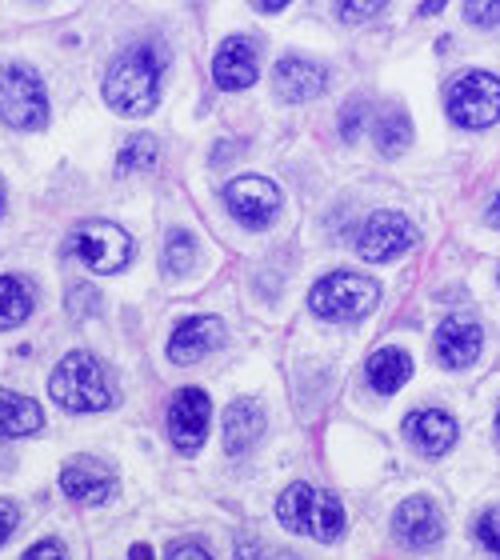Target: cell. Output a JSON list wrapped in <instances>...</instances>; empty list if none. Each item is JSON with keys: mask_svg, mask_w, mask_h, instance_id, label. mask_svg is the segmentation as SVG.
<instances>
[{"mask_svg": "<svg viewBox=\"0 0 500 560\" xmlns=\"http://www.w3.org/2000/svg\"><path fill=\"white\" fill-rule=\"evenodd\" d=\"M164 52L156 45H128L105 69V101L120 117H149L161 101Z\"/></svg>", "mask_w": 500, "mask_h": 560, "instance_id": "6da1fadb", "label": "cell"}, {"mask_svg": "<svg viewBox=\"0 0 500 560\" xmlns=\"http://www.w3.org/2000/svg\"><path fill=\"white\" fill-rule=\"evenodd\" d=\"M48 397L65 412H105L117 405V393L108 385L105 369L81 349L60 357V364L48 376Z\"/></svg>", "mask_w": 500, "mask_h": 560, "instance_id": "7a4b0ae2", "label": "cell"}, {"mask_svg": "<svg viewBox=\"0 0 500 560\" xmlns=\"http://www.w3.org/2000/svg\"><path fill=\"white\" fill-rule=\"evenodd\" d=\"M277 521L289 533L313 537L321 545H333L345 533V509H340V501L328 497V492L313 489V485H289V489L280 492Z\"/></svg>", "mask_w": 500, "mask_h": 560, "instance_id": "3957f363", "label": "cell"}, {"mask_svg": "<svg viewBox=\"0 0 500 560\" xmlns=\"http://www.w3.org/2000/svg\"><path fill=\"white\" fill-rule=\"evenodd\" d=\"M376 301H381L376 280L361 277V272H333V277H321L309 289V308H313V316L328 320V325L364 320L376 308Z\"/></svg>", "mask_w": 500, "mask_h": 560, "instance_id": "277c9868", "label": "cell"}, {"mask_svg": "<svg viewBox=\"0 0 500 560\" xmlns=\"http://www.w3.org/2000/svg\"><path fill=\"white\" fill-rule=\"evenodd\" d=\"M0 120L9 129L36 132L48 125V93L45 81L28 65L12 60L0 69Z\"/></svg>", "mask_w": 500, "mask_h": 560, "instance_id": "5b68a950", "label": "cell"}, {"mask_svg": "<svg viewBox=\"0 0 500 560\" xmlns=\"http://www.w3.org/2000/svg\"><path fill=\"white\" fill-rule=\"evenodd\" d=\"M444 108L461 129H489L500 120V77L485 69L456 77L444 93Z\"/></svg>", "mask_w": 500, "mask_h": 560, "instance_id": "8992f818", "label": "cell"}, {"mask_svg": "<svg viewBox=\"0 0 500 560\" xmlns=\"http://www.w3.org/2000/svg\"><path fill=\"white\" fill-rule=\"evenodd\" d=\"M69 253L81 260L89 272H120L132 260V236L113 221H84L77 233L69 236Z\"/></svg>", "mask_w": 500, "mask_h": 560, "instance_id": "52a82bcc", "label": "cell"}, {"mask_svg": "<svg viewBox=\"0 0 500 560\" xmlns=\"http://www.w3.org/2000/svg\"><path fill=\"white\" fill-rule=\"evenodd\" d=\"M420 245L417 224L405 221L400 212H373L357 233V257L369 265H388V260L405 257L408 248Z\"/></svg>", "mask_w": 500, "mask_h": 560, "instance_id": "ba28073f", "label": "cell"}, {"mask_svg": "<svg viewBox=\"0 0 500 560\" xmlns=\"http://www.w3.org/2000/svg\"><path fill=\"white\" fill-rule=\"evenodd\" d=\"M224 205L245 229H268L280 212V188L268 176H236L224 185Z\"/></svg>", "mask_w": 500, "mask_h": 560, "instance_id": "9c48e42d", "label": "cell"}, {"mask_svg": "<svg viewBox=\"0 0 500 560\" xmlns=\"http://www.w3.org/2000/svg\"><path fill=\"white\" fill-rule=\"evenodd\" d=\"M209 417L212 405L200 388H181L168 405V436L181 453H197L205 436H209Z\"/></svg>", "mask_w": 500, "mask_h": 560, "instance_id": "30bf717a", "label": "cell"}, {"mask_svg": "<svg viewBox=\"0 0 500 560\" xmlns=\"http://www.w3.org/2000/svg\"><path fill=\"white\" fill-rule=\"evenodd\" d=\"M480 345H485V332H480L477 320L465 313L444 316L441 328H437V361H441L444 369H453V373L477 364Z\"/></svg>", "mask_w": 500, "mask_h": 560, "instance_id": "8fae6325", "label": "cell"}, {"mask_svg": "<svg viewBox=\"0 0 500 560\" xmlns=\"http://www.w3.org/2000/svg\"><path fill=\"white\" fill-rule=\"evenodd\" d=\"M260 72V52H256V40H245V36H229L221 40V48L212 52V81L224 93H241L256 81Z\"/></svg>", "mask_w": 500, "mask_h": 560, "instance_id": "7c38bea8", "label": "cell"}, {"mask_svg": "<svg viewBox=\"0 0 500 560\" xmlns=\"http://www.w3.org/2000/svg\"><path fill=\"white\" fill-rule=\"evenodd\" d=\"M393 533H396L400 545H408V549H429V545L441 540L444 521H441V513H437V504H432L429 497H408L405 504H396Z\"/></svg>", "mask_w": 500, "mask_h": 560, "instance_id": "4fadbf2b", "label": "cell"}, {"mask_svg": "<svg viewBox=\"0 0 500 560\" xmlns=\"http://www.w3.org/2000/svg\"><path fill=\"white\" fill-rule=\"evenodd\" d=\"M272 84H277L280 101H289V105H304V101H316V96L325 93L328 69L321 65V60L284 57L277 69H272Z\"/></svg>", "mask_w": 500, "mask_h": 560, "instance_id": "5bb4252c", "label": "cell"}, {"mask_svg": "<svg viewBox=\"0 0 500 560\" xmlns=\"http://www.w3.org/2000/svg\"><path fill=\"white\" fill-rule=\"evenodd\" d=\"M224 345V325L217 316H188L181 320L168 340V361L173 364H197L200 357H209L212 349Z\"/></svg>", "mask_w": 500, "mask_h": 560, "instance_id": "9a60e30c", "label": "cell"}, {"mask_svg": "<svg viewBox=\"0 0 500 560\" xmlns=\"http://www.w3.org/2000/svg\"><path fill=\"white\" fill-rule=\"evenodd\" d=\"M60 489H65V497L81 504H105L117 492V477L101 460H93V456H77L60 472Z\"/></svg>", "mask_w": 500, "mask_h": 560, "instance_id": "2e32d148", "label": "cell"}, {"mask_svg": "<svg viewBox=\"0 0 500 560\" xmlns=\"http://www.w3.org/2000/svg\"><path fill=\"white\" fill-rule=\"evenodd\" d=\"M405 436L412 441V448L425 456H444L456 444V420L441 409H417L408 412Z\"/></svg>", "mask_w": 500, "mask_h": 560, "instance_id": "e0dca14e", "label": "cell"}, {"mask_svg": "<svg viewBox=\"0 0 500 560\" xmlns=\"http://www.w3.org/2000/svg\"><path fill=\"white\" fill-rule=\"evenodd\" d=\"M260 436H265V412H260V405L256 400H233L224 409V448L233 456H241Z\"/></svg>", "mask_w": 500, "mask_h": 560, "instance_id": "ac0fdd59", "label": "cell"}, {"mask_svg": "<svg viewBox=\"0 0 500 560\" xmlns=\"http://www.w3.org/2000/svg\"><path fill=\"white\" fill-rule=\"evenodd\" d=\"M45 429V412L40 405L21 393H9L0 388V436L4 441H16V436H33V432Z\"/></svg>", "mask_w": 500, "mask_h": 560, "instance_id": "d6986e66", "label": "cell"}, {"mask_svg": "<svg viewBox=\"0 0 500 560\" xmlns=\"http://www.w3.org/2000/svg\"><path fill=\"white\" fill-rule=\"evenodd\" d=\"M408 376H412V357H408L405 349L388 345V349H381V352L369 357V385H373L381 397L400 393V388L408 385Z\"/></svg>", "mask_w": 500, "mask_h": 560, "instance_id": "ffe728a7", "label": "cell"}, {"mask_svg": "<svg viewBox=\"0 0 500 560\" xmlns=\"http://www.w3.org/2000/svg\"><path fill=\"white\" fill-rule=\"evenodd\" d=\"M33 289L21 277H0V328H16L33 316Z\"/></svg>", "mask_w": 500, "mask_h": 560, "instance_id": "44dd1931", "label": "cell"}, {"mask_svg": "<svg viewBox=\"0 0 500 560\" xmlns=\"http://www.w3.org/2000/svg\"><path fill=\"white\" fill-rule=\"evenodd\" d=\"M373 140H376V149H381V156H400V152L412 144V120H408V113L388 108L384 117H376Z\"/></svg>", "mask_w": 500, "mask_h": 560, "instance_id": "7402d4cb", "label": "cell"}, {"mask_svg": "<svg viewBox=\"0 0 500 560\" xmlns=\"http://www.w3.org/2000/svg\"><path fill=\"white\" fill-rule=\"evenodd\" d=\"M197 265V236L185 233V229H173L168 241H164V272L168 277H188Z\"/></svg>", "mask_w": 500, "mask_h": 560, "instance_id": "603a6c76", "label": "cell"}, {"mask_svg": "<svg viewBox=\"0 0 500 560\" xmlns=\"http://www.w3.org/2000/svg\"><path fill=\"white\" fill-rule=\"evenodd\" d=\"M156 164V140L152 137H128V144L120 149L117 156V176H132V173H149Z\"/></svg>", "mask_w": 500, "mask_h": 560, "instance_id": "cb8c5ba5", "label": "cell"}, {"mask_svg": "<svg viewBox=\"0 0 500 560\" xmlns=\"http://www.w3.org/2000/svg\"><path fill=\"white\" fill-rule=\"evenodd\" d=\"M96 308H101V292H96L93 284H72L69 289V313L81 320V316H96Z\"/></svg>", "mask_w": 500, "mask_h": 560, "instance_id": "d4e9b609", "label": "cell"}, {"mask_svg": "<svg viewBox=\"0 0 500 560\" xmlns=\"http://www.w3.org/2000/svg\"><path fill=\"white\" fill-rule=\"evenodd\" d=\"M236 560H292V557L289 552H280V549H268L265 540L241 537L236 540Z\"/></svg>", "mask_w": 500, "mask_h": 560, "instance_id": "484cf974", "label": "cell"}, {"mask_svg": "<svg viewBox=\"0 0 500 560\" xmlns=\"http://www.w3.org/2000/svg\"><path fill=\"white\" fill-rule=\"evenodd\" d=\"M477 540L500 560V509H489V513L477 521Z\"/></svg>", "mask_w": 500, "mask_h": 560, "instance_id": "4316f807", "label": "cell"}, {"mask_svg": "<svg viewBox=\"0 0 500 560\" xmlns=\"http://www.w3.org/2000/svg\"><path fill=\"white\" fill-rule=\"evenodd\" d=\"M465 16L480 28H492V24H500V0H473V4H465Z\"/></svg>", "mask_w": 500, "mask_h": 560, "instance_id": "83f0119b", "label": "cell"}, {"mask_svg": "<svg viewBox=\"0 0 500 560\" xmlns=\"http://www.w3.org/2000/svg\"><path fill=\"white\" fill-rule=\"evenodd\" d=\"M364 113H369V108H364V101H352L349 108H345V117H340V137L349 140H361V129H364Z\"/></svg>", "mask_w": 500, "mask_h": 560, "instance_id": "f1b7e54d", "label": "cell"}, {"mask_svg": "<svg viewBox=\"0 0 500 560\" xmlns=\"http://www.w3.org/2000/svg\"><path fill=\"white\" fill-rule=\"evenodd\" d=\"M381 9H384L381 0H373V4H352V0H345V4H337V16L349 24H361V21H373Z\"/></svg>", "mask_w": 500, "mask_h": 560, "instance_id": "f546056e", "label": "cell"}, {"mask_svg": "<svg viewBox=\"0 0 500 560\" xmlns=\"http://www.w3.org/2000/svg\"><path fill=\"white\" fill-rule=\"evenodd\" d=\"M21 560H69V549H65V545H60V540H36L33 549L24 552Z\"/></svg>", "mask_w": 500, "mask_h": 560, "instance_id": "4dcf8cb0", "label": "cell"}, {"mask_svg": "<svg viewBox=\"0 0 500 560\" xmlns=\"http://www.w3.org/2000/svg\"><path fill=\"white\" fill-rule=\"evenodd\" d=\"M16 525H21V509L12 501H0V549L9 545V537L16 533Z\"/></svg>", "mask_w": 500, "mask_h": 560, "instance_id": "1f68e13d", "label": "cell"}, {"mask_svg": "<svg viewBox=\"0 0 500 560\" xmlns=\"http://www.w3.org/2000/svg\"><path fill=\"white\" fill-rule=\"evenodd\" d=\"M168 560H212L209 549L205 545H197V540H185V545H173L168 549Z\"/></svg>", "mask_w": 500, "mask_h": 560, "instance_id": "d6a6232c", "label": "cell"}, {"mask_svg": "<svg viewBox=\"0 0 500 560\" xmlns=\"http://www.w3.org/2000/svg\"><path fill=\"white\" fill-rule=\"evenodd\" d=\"M128 560H156V557H152L149 545H132V549H128Z\"/></svg>", "mask_w": 500, "mask_h": 560, "instance_id": "836d02e7", "label": "cell"}, {"mask_svg": "<svg viewBox=\"0 0 500 560\" xmlns=\"http://www.w3.org/2000/svg\"><path fill=\"white\" fill-rule=\"evenodd\" d=\"M284 9V0H260V4H256V12H280Z\"/></svg>", "mask_w": 500, "mask_h": 560, "instance_id": "e575fe53", "label": "cell"}, {"mask_svg": "<svg viewBox=\"0 0 500 560\" xmlns=\"http://www.w3.org/2000/svg\"><path fill=\"white\" fill-rule=\"evenodd\" d=\"M441 9H444L441 0H429V4H420V16H437Z\"/></svg>", "mask_w": 500, "mask_h": 560, "instance_id": "d590c367", "label": "cell"}, {"mask_svg": "<svg viewBox=\"0 0 500 560\" xmlns=\"http://www.w3.org/2000/svg\"><path fill=\"white\" fill-rule=\"evenodd\" d=\"M489 221H492V224H497V229H500V197H497V200H492V205H489Z\"/></svg>", "mask_w": 500, "mask_h": 560, "instance_id": "8d00e7d4", "label": "cell"}, {"mask_svg": "<svg viewBox=\"0 0 500 560\" xmlns=\"http://www.w3.org/2000/svg\"><path fill=\"white\" fill-rule=\"evenodd\" d=\"M497 436H500V412H497Z\"/></svg>", "mask_w": 500, "mask_h": 560, "instance_id": "74e56055", "label": "cell"}]
</instances>
